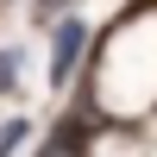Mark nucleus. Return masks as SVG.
<instances>
[{
    "label": "nucleus",
    "mask_w": 157,
    "mask_h": 157,
    "mask_svg": "<svg viewBox=\"0 0 157 157\" xmlns=\"http://www.w3.org/2000/svg\"><path fill=\"white\" fill-rule=\"evenodd\" d=\"M82 44H88L82 19H63L57 32H50V82H69V69H75V57H82Z\"/></svg>",
    "instance_id": "nucleus-1"
},
{
    "label": "nucleus",
    "mask_w": 157,
    "mask_h": 157,
    "mask_svg": "<svg viewBox=\"0 0 157 157\" xmlns=\"http://www.w3.org/2000/svg\"><path fill=\"white\" fill-rule=\"evenodd\" d=\"M25 138H32V126H25V120H6V126H0V157H13Z\"/></svg>",
    "instance_id": "nucleus-2"
},
{
    "label": "nucleus",
    "mask_w": 157,
    "mask_h": 157,
    "mask_svg": "<svg viewBox=\"0 0 157 157\" xmlns=\"http://www.w3.org/2000/svg\"><path fill=\"white\" fill-rule=\"evenodd\" d=\"M13 82H19V50H0V94H13Z\"/></svg>",
    "instance_id": "nucleus-3"
},
{
    "label": "nucleus",
    "mask_w": 157,
    "mask_h": 157,
    "mask_svg": "<svg viewBox=\"0 0 157 157\" xmlns=\"http://www.w3.org/2000/svg\"><path fill=\"white\" fill-rule=\"evenodd\" d=\"M57 6H63V0H38V6H32V19H38V25H44V19H57Z\"/></svg>",
    "instance_id": "nucleus-4"
}]
</instances>
